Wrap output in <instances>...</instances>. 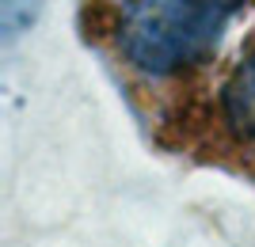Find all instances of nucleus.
Returning a JSON list of instances; mask_svg holds the SVG:
<instances>
[{"label": "nucleus", "instance_id": "nucleus-1", "mask_svg": "<svg viewBox=\"0 0 255 247\" xmlns=\"http://www.w3.org/2000/svg\"><path fill=\"white\" fill-rule=\"evenodd\" d=\"M252 0H122L115 19L118 57L145 80H175L202 69L229 23Z\"/></svg>", "mask_w": 255, "mask_h": 247}, {"label": "nucleus", "instance_id": "nucleus-2", "mask_svg": "<svg viewBox=\"0 0 255 247\" xmlns=\"http://www.w3.org/2000/svg\"><path fill=\"white\" fill-rule=\"evenodd\" d=\"M217 118L233 145L255 149V42L233 61L217 91Z\"/></svg>", "mask_w": 255, "mask_h": 247}, {"label": "nucleus", "instance_id": "nucleus-3", "mask_svg": "<svg viewBox=\"0 0 255 247\" xmlns=\"http://www.w3.org/2000/svg\"><path fill=\"white\" fill-rule=\"evenodd\" d=\"M42 8V0H0V27H4V38H15L34 23Z\"/></svg>", "mask_w": 255, "mask_h": 247}]
</instances>
